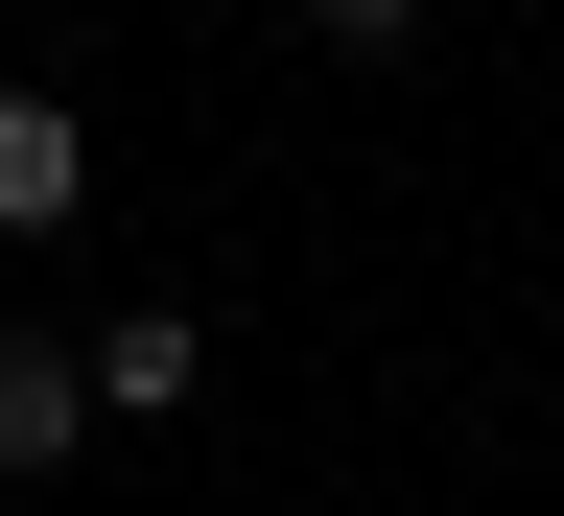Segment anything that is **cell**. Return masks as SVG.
Returning a JSON list of instances; mask_svg holds the SVG:
<instances>
[{
    "mask_svg": "<svg viewBox=\"0 0 564 516\" xmlns=\"http://www.w3.org/2000/svg\"><path fill=\"white\" fill-rule=\"evenodd\" d=\"M306 24H329V47H400V24H423V0H306Z\"/></svg>",
    "mask_w": 564,
    "mask_h": 516,
    "instance_id": "4",
    "label": "cell"
},
{
    "mask_svg": "<svg viewBox=\"0 0 564 516\" xmlns=\"http://www.w3.org/2000/svg\"><path fill=\"white\" fill-rule=\"evenodd\" d=\"M95 447V352L70 329H0V470H70Z\"/></svg>",
    "mask_w": 564,
    "mask_h": 516,
    "instance_id": "1",
    "label": "cell"
},
{
    "mask_svg": "<svg viewBox=\"0 0 564 516\" xmlns=\"http://www.w3.org/2000/svg\"><path fill=\"white\" fill-rule=\"evenodd\" d=\"M70 188H95L70 95H0V235H70Z\"/></svg>",
    "mask_w": 564,
    "mask_h": 516,
    "instance_id": "2",
    "label": "cell"
},
{
    "mask_svg": "<svg viewBox=\"0 0 564 516\" xmlns=\"http://www.w3.org/2000/svg\"><path fill=\"white\" fill-rule=\"evenodd\" d=\"M188 376H212V329H188V306H118V329H95V399H118V422H165Z\"/></svg>",
    "mask_w": 564,
    "mask_h": 516,
    "instance_id": "3",
    "label": "cell"
}]
</instances>
